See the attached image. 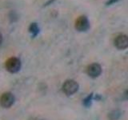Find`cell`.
I'll use <instances>...</instances> for the list:
<instances>
[{
	"label": "cell",
	"instance_id": "8",
	"mask_svg": "<svg viewBox=\"0 0 128 120\" xmlns=\"http://www.w3.org/2000/svg\"><path fill=\"white\" fill-rule=\"evenodd\" d=\"M93 99H94V94L90 93L86 98H85L82 100L83 106H86V107H90V105H91V103H92V100H93Z\"/></svg>",
	"mask_w": 128,
	"mask_h": 120
},
{
	"label": "cell",
	"instance_id": "13",
	"mask_svg": "<svg viewBox=\"0 0 128 120\" xmlns=\"http://www.w3.org/2000/svg\"><path fill=\"white\" fill-rule=\"evenodd\" d=\"M2 42V35L1 33H0V45H1Z\"/></svg>",
	"mask_w": 128,
	"mask_h": 120
},
{
	"label": "cell",
	"instance_id": "10",
	"mask_svg": "<svg viewBox=\"0 0 128 120\" xmlns=\"http://www.w3.org/2000/svg\"><path fill=\"white\" fill-rule=\"evenodd\" d=\"M119 0H108V1L106 2V6H110V5H113V4L118 2Z\"/></svg>",
	"mask_w": 128,
	"mask_h": 120
},
{
	"label": "cell",
	"instance_id": "3",
	"mask_svg": "<svg viewBox=\"0 0 128 120\" xmlns=\"http://www.w3.org/2000/svg\"><path fill=\"white\" fill-rule=\"evenodd\" d=\"M90 22L86 15H81L76 19L74 23L75 29L79 32H86L90 29Z\"/></svg>",
	"mask_w": 128,
	"mask_h": 120
},
{
	"label": "cell",
	"instance_id": "7",
	"mask_svg": "<svg viewBox=\"0 0 128 120\" xmlns=\"http://www.w3.org/2000/svg\"><path fill=\"white\" fill-rule=\"evenodd\" d=\"M29 32L32 34L33 38H35L39 33V27L36 22H32L29 26Z\"/></svg>",
	"mask_w": 128,
	"mask_h": 120
},
{
	"label": "cell",
	"instance_id": "12",
	"mask_svg": "<svg viewBox=\"0 0 128 120\" xmlns=\"http://www.w3.org/2000/svg\"><path fill=\"white\" fill-rule=\"evenodd\" d=\"M101 96H100L99 94H98V95H96L95 96V97L94 98V99H95V100H100V99H101Z\"/></svg>",
	"mask_w": 128,
	"mask_h": 120
},
{
	"label": "cell",
	"instance_id": "2",
	"mask_svg": "<svg viewBox=\"0 0 128 120\" xmlns=\"http://www.w3.org/2000/svg\"><path fill=\"white\" fill-rule=\"evenodd\" d=\"M21 61L16 57H11L6 60L5 63V67L7 71L11 74L17 73L21 69Z\"/></svg>",
	"mask_w": 128,
	"mask_h": 120
},
{
	"label": "cell",
	"instance_id": "6",
	"mask_svg": "<svg viewBox=\"0 0 128 120\" xmlns=\"http://www.w3.org/2000/svg\"><path fill=\"white\" fill-rule=\"evenodd\" d=\"M86 73L92 78H98L102 74V66L97 62L91 63L86 68Z\"/></svg>",
	"mask_w": 128,
	"mask_h": 120
},
{
	"label": "cell",
	"instance_id": "4",
	"mask_svg": "<svg viewBox=\"0 0 128 120\" xmlns=\"http://www.w3.org/2000/svg\"><path fill=\"white\" fill-rule=\"evenodd\" d=\"M15 98L11 92H5L0 97V105L3 108H9L14 103Z\"/></svg>",
	"mask_w": 128,
	"mask_h": 120
},
{
	"label": "cell",
	"instance_id": "1",
	"mask_svg": "<svg viewBox=\"0 0 128 120\" xmlns=\"http://www.w3.org/2000/svg\"><path fill=\"white\" fill-rule=\"evenodd\" d=\"M79 88L78 83L72 79H68L63 83L62 85V91L66 96H71L78 91Z\"/></svg>",
	"mask_w": 128,
	"mask_h": 120
},
{
	"label": "cell",
	"instance_id": "11",
	"mask_svg": "<svg viewBox=\"0 0 128 120\" xmlns=\"http://www.w3.org/2000/svg\"><path fill=\"white\" fill-rule=\"evenodd\" d=\"M123 96H124V98L126 99V100H128V87L126 89V90L124 91Z\"/></svg>",
	"mask_w": 128,
	"mask_h": 120
},
{
	"label": "cell",
	"instance_id": "9",
	"mask_svg": "<svg viewBox=\"0 0 128 120\" xmlns=\"http://www.w3.org/2000/svg\"><path fill=\"white\" fill-rule=\"evenodd\" d=\"M121 116V112L119 110H113L108 114V117L110 120H118Z\"/></svg>",
	"mask_w": 128,
	"mask_h": 120
},
{
	"label": "cell",
	"instance_id": "5",
	"mask_svg": "<svg viewBox=\"0 0 128 120\" xmlns=\"http://www.w3.org/2000/svg\"><path fill=\"white\" fill-rule=\"evenodd\" d=\"M114 45L118 50H125L128 48V35L120 34L115 37Z\"/></svg>",
	"mask_w": 128,
	"mask_h": 120
}]
</instances>
